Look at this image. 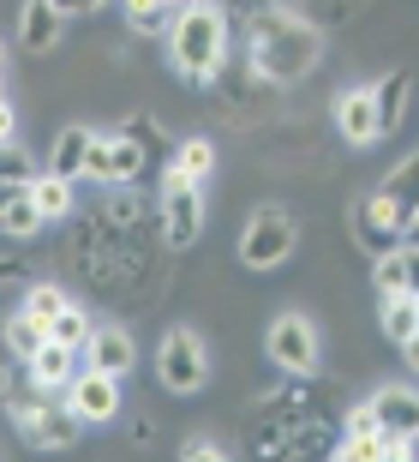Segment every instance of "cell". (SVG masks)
<instances>
[{
  "instance_id": "obj_30",
  "label": "cell",
  "mask_w": 419,
  "mask_h": 462,
  "mask_svg": "<svg viewBox=\"0 0 419 462\" xmlns=\"http://www.w3.org/2000/svg\"><path fill=\"white\" fill-rule=\"evenodd\" d=\"M60 307H67V289L60 282H31L24 289V312H36V319H54Z\"/></svg>"
},
{
  "instance_id": "obj_43",
  "label": "cell",
  "mask_w": 419,
  "mask_h": 462,
  "mask_svg": "<svg viewBox=\"0 0 419 462\" xmlns=\"http://www.w3.org/2000/svg\"><path fill=\"white\" fill-rule=\"evenodd\" d=\"M0 97H6V79H0Z\"/></svg>"
},
{
  "instance_id": "obj_9",
  "label": "cell",
  "mask_w": 419,
  "mask_h": 462,
  "mask_svg": "<svg viewBox=\"0 0 419 462\" xmlns=\"http://www.w3.org/2000/svg\"><path fill=\"white\" fill-rule=\"evenodd\" d=\"M269 360L282 366V373H294V378H312L318 373V325L305 319V312H282L276 325H269Z\"/></svg>"
},
{
  "instance_id": "obj_24",
  "label": "cell",
  "mask_w": 419,
  "mask_h": 462,
  "mask_svg": "<svg viewBox=\"0 0 419 462\" xmlns=\"http://www.w3.org/2000/svg\"><path fill=\"white\" fill-rule=\"evenodd\" d=\"M6 343H13V355H18V360H31L36 348L49 343V319H36V312L18 307L13 319H6Z\"/></svg>"
},
{
  "instance_id": "obj_3",
  "label": "cell",
  "mask_w": 419,
  "mask_h": 462,
  "mask_svg": "<svg viewBox=\"0 0 419 462\" xmlns=\"http://www.w3.org/2000/svg\"><path fill=\"white\" fill-rule=\"evenodd\" d=\"M228 54H234L228 49V6L186 0L180 13H174V24H168V60H174V72H180L186 85H210Z\"/></svg>"
},
{
  "instance_id": "obj_26",
  "label": "cell",
  "mask_w": 419,
  "mask_h": 462,
  "mask_svg": "<svg viewBox=\"0 0 419 462\" xmlns=\"http://www.w3.org/2000/svg\"><path fill=\"white\" fill-rule=\"evenodd\" d=\"M36 228H42V210H36L31 187H24V192L13 199V205H6V217H0V235H13V240H31Z\"/></svg>"
},
{
  "instance_id": "obj_36",
  "label": "cell",
  "mask_w": 419,
  "mask_h": 462,
  "mask_svg": "<svg viewBox=\"0 0 419 462\" xmlns=\"http://www.w3.org/2000/svg\"><path fill=\"white\" fill-rule=\"evenodd\" d=\"M402 360H407V373H419V330L402 343Z\"/></svg>"
},
{
  "instance_id": "obj_13",
  "label": "cell",
  "mask_w": 419,
  "mask_h": 462,
  "mask_svg": "<svg viewBox=\"0 0 419 462\" xmlns=\"http://www.w3.org/2000/svg\"><path fill=\"white\" fill-rule=\"evenodd\" d=\"M60 36H67V13H60L54 0H24V13H18V49L24 54H54Z\"/></svg>"
},
{
  "instance_id": "obj_15",
  "label": "cell",
  "mask_w": 419,
  "mask_h": 462,
  "mask_svg": "<svg viewBox=\"0 0 419 462\" xmlns=\"http://www.w3.org/2000/svg\"><path fill=\"white\" fill-rule=\"evenodd\" d=\"M371 409H378V427H384V432H407V439H419V391H414V384H384V391L371 396Z\"/></svg>"
},
{
  "instance_id": "obj_32",
  "label": "cell",
  "mask_w": 419,
  "mask_h": 462,
  "mask_svg": "<svg viewBox=\"0 0 419 462\" xmlns=\"http://www.w3.org/2000/svg\"><path fill=\"white\" fill-rule=\"evenodd\" d=\"M378 457L384 462H407L414 457V439H407V432H378Z\"/></svg>"
},
{
  "instance_id": "obj_29",
  "label": "cell",
  "mask_w": 419,
  "mask_h": 462,
  "mask_svg": "<svg viewBox=\"0 0 419 462\" xmlns=\"http://www.w3.org/2000/svg\"><path fill=\"white\" fill-rule=\"evenodd\" d=\"M0 180H13V187H31L36 180V162H31V151H18V138L0 144Z\"/></svg>"
},
{
  "instance_id": "obj_5",
  "label": "cell",
  "mask_w": 419,
  "mask_h": 462,
  "mask_svg": "<svg viewBox=\"0 0 419 462\" xmlns=\"http://www.w3.org/2000/svg\"><path fill=\"white\" fill-rule=\"evenodd\" d=\"M204 378H210V348H204V337L192 325H174L162 337V348H156V384H162L168 396H198Z\"/></svg>"
},
{
  "instance_id": "obj_8",
  "label": "cell",
  "mask_w": 419,
  "mask_h": 462,
  "mask_svg": "<svg viewBox=\"0 0 419 462\" xmlns=\"http://www.w3.org/2000/svg\"><path fill=\"white\" fill-rule=\"evenodd\" d=\"M144 169H150V156H144V144L132 133H96V144L84 156V174L96 187H132Z\"/></svg>"
},
{
  "instance_id": "obj_23",
  "label": "cell",
  "mask_w": 419,
  "mask_h": 462,
  "mask_svg": "<svg viewBox=\"0 0 419 462\" xmlns=\"http://www.w3.org/2000/svg\"><path fill=\"white\" fill-rule=\"evenodd\" d=\"M174 174H186L192 187H204L210 174H216V151H210V138H186L180 151H174V162H168Z\"/></svg>"
},
{
  "instance_id": "obj_10",
  "label": "cell",
  "mask_w": 419,
  "mask_h": 462,
  "mask_svg": "<svg viewBox=\"0 0 419 462\" xmlns=\"http://www.w3.org/2000/svg\"><path fill=\"white\" fill-rule=\"evenodd\" d=\"M348 228H353V246H366L371 258H378V253H396V246H402V235H407L402 210L389 205L384 192H366V199H353Z\"/></svg>"
},
{
  "instance_id": "obj_44",
  "label": "cell",
  "mask_w": 419,
  "mask_h": 462,
  "mask_svg": "<svg viewBox=\"0 0 419 462\" xmlns=\"http://www.w3.org/2000/svg\"><path fill=\"white\" fill-rule=\"evenodd\" d=\"M174 6H186V0H174Z\"/></svg>"
},
{
  "instance_id": "obj_31",
  "label": "cell",
  "mask_w": 419,
  "mask_h": 462,
  "mask_svg": "<svg viewBox=\"0 0 419 462\" xmlns=\"http://www.w3.org/2000/svg\"><path fill=\"white\" fill-rule=\"evenodd\" d=\"M18 366H24V360H18V355H13V343L0 337V402L18 391Z\"/></svg>"
},
{
  "instance_id": "obj_39",
  "label": "cell",
  "mask_w": 419,
  "mask_h": 462,
  "mask_svg": "<svg viewBox=\"0 0 419 462\" xmlns=\"http://www.w3.org/2000/svg\"><path fill=\"white\" fill-rule=\"evenodd\" d=\"M96 6H108V0H72V13H96Z\"/></svg>"
},
{
  "instance_id": "obj_37",
  "label": "cell",
  "mask_w": 419,
  "mask_h": 462,
  "mask_svg": "<svg viewBox=\"0 0 419 462\" xmlns=\"http://www.w3.org/2000/svg\"><path fill=\"white\" fill-rule=\"evenodd\" d=\"M18 271H24L18 258H0V289H6V282H18Z\"/></svg>"
},
{
  "instance_id": "obj_33",
  "label": "cell",
  "mask_w": 419,
  "mask_h": 462,
  "mask_svg": "<svg viewBox=\"0 0 419 462\" xmlns=\"http://www.w3.org/2000/svg\"><path fill=\"white\" fill-rule=\"evenodd\" d=\"M180 457H186V462H222V445H216V439H192Z\"/></svg>"
},
{
  "instance_id": "obj_41",
  "label": "cell",
  "mask_w": 419,
  "mask_h": 462,
  "mask_svg": "<svg viewBox=\"0 0 419 462\" xmlns=\"http://www.w3.org/2000/svg\"><path fill=\"white\" fill-rule=\"evenodd\" d=\"M54 6H60V13H72V0H54Z\"/></svg>"
},
{
  "instance_id": "obj_28",
  "label": "cell",
  "mask_w": 419,
  "mask_h": 462,
  "mask_svg": "<svg viewBox=\"0 0 419 462\" xmlns=\"http://www.w3.org/2000/svg\"><path fill=\"white\" fill-rule=\"evenodd\" d=\"M120 133H132L138 144H144V156H168V162H174V151H180V144H174V138H168L150 115H132L126 126H120Z\"/></svg>"
},
{
  "instance_id": "obj_35",
  "label": "cell",
  "mask_w": 419,
  "mask_h": 462,
  "mask_svg": "<svg viewBox=\"0 0 419 462\" xmlns=\"http://www.w3.org/2000/svg\"><path fill=\"white\" fill-rule=\"evenodd\" d=\"M6 138H18V115H13V103L0 97V144H6Z\"/></svg>"
},
{
  "instance_id": "obj_22",
  "label": "cell",
  "mask_w": 419,
  "mask_h": 462,
  "mask_svg": "<svg viewBox=\"0 0 419 462\" xmlns=\"http://www.w3.org/2000/svg\"><path fill=\"white\" fill-rule=\"evenodd\" d=\"M419 330V294H384V337L396 348Z\"/></svg>"
},
{
  "instance_id": "obj_1",
  "label": "cell",
  "mask_w": 419,
  "mask_h": 462,
  "mask_svg": "<svg viewBox=\"0 0 419 462\" xmlns=\"http://www.w3.org/2000/svg\"><path fill=\"white\" fill-rule=\"evenodd\" d=\"M246 60L251 72L264 79V85H300V79H312L323 60V24L318 18L294 13V6H258V13H246Z\"/></svg>"
},
{
  "instance_id": "obj_2",
  "label": "cell",
  "mask_w": 419,
  "mask_h": 462,
  "mask_svg": "<svg viewBox=\"0 0 419 462\" xmlns=\"http://www.w3.org/2000/svg\"><path fill=\"white\" fill-rule=\"evenodd\" d=\"M330 384L269 391L251 409V450H264V457H330Z\"/></svg>"
},
{
  "instance_id": "obj_11",
  "label": "cell",
  "mask_w": 419,
  "mask_h": 462,
  "mask_svg": "<svg viewBox=\"0 0 419 462\" xmlns=\"http://www.w3.org/2000/svg\"><path fill=\"white\" fill-rule=\"evenodd\" d=\"M60 396L72 402V414H78L84 427H108V420L120 414V378L114 373H96V366H78L72 384Z\"/></svg>"
},
{
  "instance_id": "obj_27",
  "label": "cell",
  "mask_w": 419,
  "mask_h": 462,
  "mask_svg": "<svg viewBox=\"0 0 419 462\" xmlns=\"http://www.w3.org/2000/svg\"><path fill=\"white\" fill-rule=\"evenodd\" d=\"M371 289H378V294H407V258H402V246L371 258Z\"/></svg>"
},
{
  "instance_id": "obj_25",
  "label": "cell",
  "mask_w": 419,
  "mask_h": 462,
  "mask_svg": "<svg viewBox=\"0 0 419 462\" xmlns=\"http://www.w3.org/2000/svg\"><path fill=\"white\" fill-rule=\"evenodd\" d=\"M90 330H96V325H90V312H84L78 300H67V307L49 319V337H54V343H67V348H78V355H84V343H90Z\"/></svg>"
},
{
  "instance_id": "obj_42",
  "label": "cell",
  "mask_w": 419,
  "mask_h": 462,
  "mask_svg": "<svg viewBox=\"0 0 419 462\" xmlns=\"http://www.w3.org/2000/svg\"><path fill=\"white\" fill-rule=\"evenodd\" d=\"M0 67H6V42H0Z\"/></svg>"
},
{
  "instance_id": "obj_6",
  "label": "cell",
  "mask_w": 419,
  "mask_h": 462,
  "mask_svg": "<svg viewBox=\"0 0 419 462\" xmlns=\"http://www.w3.org/2000/svg\"><path fill=\"white\" fill-rule=\"evenodd\" d=\"M294 246H300V223L282 205L251 210V223L240 228V264L246 271H276V264L294 258Z\"/></svg>"
},
{
  "instance_id": "obj_14",
  "label": "cell",
  "mask_w": 419,
  "mask_h": 462,
  "mask_svg": "<svg viewBox=\"0 0 419 462\" xmlns=\"http://www.w3.org/2000/svg\"><path fill=\"white\" fill-rule=\"evenodd\" d=\"M132 360H138V343L120 325H96V330H90V343H84V366L126 378V373H132Z\"/></svg>"
},
{
  "instance_id": "obj_20",
  "label": "cell",
  "mask_w": 419,
  "mask_h": 462,
  "mask_svg": "<svg viewBox=\"0 0 419 462\" xmlns=\"http://www.w3.org/2000/svg\"><path fill=\"white\" fill-rule=\"evenodd\" d=\"M31 199H36V210H42V223H67L72 217V180H60V174H36Z\"/></svg>"
},
{
  "instance_id": "obj_17",
  "label": "cell",
  "mask_w": 419,
  "mask_h": 462,
  "mask_svg": "<svg viewBox=\"0 0 419 462\" xmlns=\"http://www.w3.org/2000/svg\"><path fill=\"white\" fill-rule=\"evenodd\" d=\"M371 97H378V133H396L402 126V115H407V97H414V72L407 67H396V72H384L378 85H371Z\"/></svg>"
},
{
  "instance_id": "obj_34",
  "label": "cell",
  "mask_w": 419,
  "mask_h": 462,
  "mask_svg": "<svg viewBox=\"0 0 419 462\" xmlns=\"http://www.w3.org/2000/svg\"><path fill=\"white\" fill-rule=\"evenodd\" d=\"M402 258H407V294H419V246L402 240Z\"/></svg>"
},
{
  "instance_id": "obj_21",
  "label": "cell",
  "mask_w": 419,
  "mask_h": 462,
  "mask_svg": "<svg viewBox=\"0 0 419 462\" xmlns=\"http://www.w3.org/2000/svg\"><path fill=\"white\" fill-rule=\"evenodd\" d=\"M120 13H126V24H132L138 36H168L174 0H120Z\"/></svg>"
},
{
  "instance_id": "obj_18",
  "label": "cell",
  "mask_w": 419,
  "mask_h": 462,
  "mask_svg": "<svg viewBox=\"0 0 419 462\" xmlns=\"http://www.w3.org/2000/svg\"><path fill=\"white\" fill-rule=\"evenodd\" d=\"M90 144H96V133H90V126H60V133H54V151H49V174H60V180H78Z\"/></svg>"
},
{
  "instance_id": "obj_19",
  "label": "cell",
  "mask_w": 419,
  "mask_h": 462,
  "mask_svg": "<svg viewBox=\"0 0 419 462\" xmlns=\"http://www.w3.org/2000/svg\"><path fill=\"white\" fill-rule=\"evenodd\" d=\"M378 192H384L389 205L402 210V223H407V217L419 210V151H414V156H402V162L384 174V187H378Z\"/></svg>"
},
{
  "instance_id": "obj_12",
  "label": "cell",
  "mask_w": 419,
  "mask_h": 462,
  "mask_svg": "<svg viewBox=\"0 0 419 462\" xmlns=\"http://www.w3.org/2000/svg\"><path fill=\"white\" fill-rule=\"evenodd\" d=\"M335 133L348 138L353 151H366V144H378V97H371V85H360V90H342L335 97Z\"/></svg>"
},
{
  "instance_id": "obj_7",
  "label": "cell",
  "mask_w": 419,
  "mask_h": 462,
  "mask_svg": "<svg viewBox=\"0 0 419 462\" xmlns=\"http://www.w3.org/2000/svg\"><path fill=\"white\" fill-rule=\"evenodd\" d=\"M156 223H162V246H174V253L198 246V235H204V199H198V187H192L186 174L162 169V210H156Z\"/></svg>"
},
{
  "instance_id": "obj_16",
  "label": "cell",
  "mask_w": 419,
  "mask_h": 462,
  "mask_svg": "<svg viewBox=\"0 0 419 462\" xmlns=\"http://www.w3.org/2000/svg\"><path fill=\"white\" fill-rule=\"evenodd\" d=\"M72 373H78V348H67V343H42L31 360H24V378L31 384H49V391H67L72 384Z\"/></svg>"
},
{
  "instance_id": "obj_38",
  "label": "cell",
  "mask_w": 419,
  "mask_h": 462,
  "mask_svg": "<svg viewBox=\"0 0 419 462\" xmlns=\"http://www.w3.org/2000/svg\"><path fill=\"white\" fill-rule=\"evenodd\" d=\"M18 192H24V187H13V180H0V217H6V205H13Z\"/></svg>"
},
{
  "instance_id": "obj_40",
  "label": "cell",
  "mask_w": 419,
  "mask_h": 462,
  "mask_svg": "<svg viewBox=\"0 0 419 462\" xmlns=\"http://www.w3.org/2000/svg\"><path fill=\"white\" fill-rule=\"evenodd\" d=\"M402 240H414V246H419V210L407 217V235H402Z\"/></svg>"
},
{
  "instance_id": "obj_4",
  "label": "cell",
  "mask_w": 419,
  "mask_h": 462,
  "mask_svg": "<svg viewBox=\"0 0 419 462\" xmlns=\"http://www.w3.org/2000/svg\"><path fill=\"white\" fill-rule=\"evenodd\" d=\"M6 420H13L24 439H31L36 450H60L78 439V414H72V402L60 391H49V384H24V391L6 396Z\"/></svg>"
}]
</instances>
